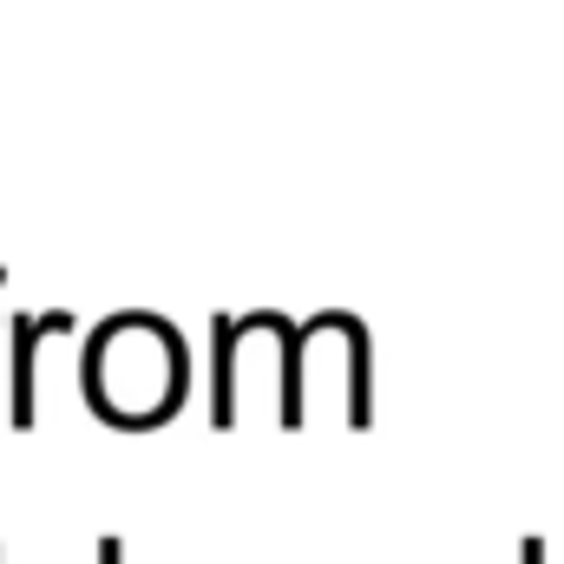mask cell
<instances>
[{"label": "cell", "mask_w": 564, "mask_h": 564, "mask_svg": "<svg viewBox=\"0 0 564 564\" xmlns=\"http://www.w3.org/2000/svg\"><path fill=\"white\" fill-rule=\"evenodd\" d=\"M519 564H545V539H519Z\"/></svg>", "instance_id": "5b68a950"}, {"label": "cell", "mask_w": 564, "mask_h": 564, "mask_svg": "<svg viewBox=\"0 0 564 564\" xmlns=\"http://www.w3.org/2000/svg\"><path fill=\"white\" fill-rule=\"evenodd\" d=\"M79 381H86V401L99 421L158 426L164 414L184 408V381H191L184 335L158 308H119L93 328Z\"/></svg>", "instance_id": "6da1fadb"}, {"label": "cell", "mask_w": 564, "mask_h": 564, "mask_svg": "<svg viewBox=\"0 0 564 564\" xmlns=\"http://www.w3.org/2000/svg\"><path fill=\"white\" fill-rule=\"evenodd\" d=\"M0 282H7V270H0Z\"/></svg>", "instance_id": "52a82bcc"}, {"label": "cell", "mask_w": 564, "mask_h": 564, "mask_svg": "<svg viewBox=\"0 0 564 564\" xmlns=\"http://www.w3.org/2000/svg\"><path fill=\"white\" fill-rule=\"evenodd\" d=\"M73 328V308H40V315H13L7 335H13V361H7V414L20 426H33V355L46 335H66Z\"/></svg>", "instance_id": "3957f363"}, {"label": "cell", "mask_w": 564, "mask_h": 564, "mask_svg": "<svg viewBox=\"0 0 564 564\" xmlns=\"http://www.w3.org/2000/svg\"><path fill=\"white\" fill-rule=\"evenodd\" d=\"M119 552H126L119 539H99V564H119Z\"/></svg>", "instance_id": "8992f818"}, {"label": "cell", "mask_w": 564, "mask_h": 564, "mask_svg": "<svg viewBox=\"0 0 564 564\" xmlns=\"http://www.w3.org/2000/svg\"><path fill=\"white\" fill-rule=\"evenodd\" d=\"M0 564H7V558H0Z\"/></svg>", "instance_id": "ba28073f"}, {"label": "cell", "mask_w": 564, "mask_h": 564, "mask_svg": "<svg viewBox=\"0 0 564 564\" xmlns=\"http://www.w3.org/2000/svg\"><path fill=\"white\" fill-rule=\"evenodd\" d=\"M230 368H237V315H210V421L230 426Z\"/></svg>", "instance_id": "277c9868"}, {"label": "cell", "mask_w": 564, "mask_h": 564, "mask_svg": "<svg viewBox=\"0 0 564 564\" xmlns=\"http://www.w3.org/2000/svg\"><path fill=\"white\" fill-rule=\"evenodd\" d=\"M375 348H368V322L348 315V308H322L295 328V414L308 408V394L335 388L341 394V414L355 426L375 421Z\"/></svg>", "instance_id": "7a4b0ae2"}]
</instances>
